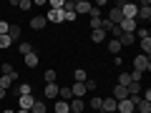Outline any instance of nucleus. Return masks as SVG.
I'll list each match as a JSON object with an SVG mask.
<instances>
[{"instance_id":"obj_11","label":"nucleus","mask_w":151,"mask_h":113,"mask_svg":"<svg viewBox=\"0 0 151 113\" xmlns=\"http://www.w3.org/2000/svg\"><path fill=\"white\" fill-rule=\"evenodd\" d=\"M106 20H111L113 25H119V23L124 20V15H121V10H119V8H111V10H108V18H106Z\"/></svg>"},{"instance_id":"obj_13","label":"nucleus","mask_w":151,"mask_h":113,"mask_svg":"<svg viewBox=\"0 0 151 113\" xmlns=\"http://www.w3.org/2000/svg\"><path fill=\"white\" fill-rule=\"evenodd\" d=\"M70 93H73V98H83L86 96V83H73L70 86Z\"/></svg>"},{"instance_id":"obj_16","label":"nucleus","mask_w":151,"mask_h":113,"mask_svg":"<svg viewBox=\"0 0 151 113\" xmlns=\"http://www.w3.org/2000/svg\"><path fill=\"white\" fill-rule=\"evenodd\" d=\"M45 23H48V20H45L43 15H35V18L30 20V28H33V30H43V28H45Z\"/></svg>"},{"instance_id":"obj_27","label":"nucleus","mask_w":151,"mask_h":113,"mask_svg":"<svg viewBox=\"0 0 151 113\" xmlns=\"http://www.w3.org/2000/svg\"><path fill=\"white\" fill-rule=\"evenodd\" d=\"M136 111H141V113H151V103H149V101H139V103H136Z\"/></svg>"},{"instance_id":"obj_39","label":"nucleus","mask_w":151,"mask_h":113,"mask_svg":"<svg viewBox=\"0 0 151 113\" xmlns=\"http://www.w3.org/2000/svg\"><path fill=\"white\" fill-rule=\"evenodd\" d=\"M96 81H91V78H88V81H86V91H96Z\"/></svg>"},{"instance_id":"obj_7","label":"nucleus","mask_w":151,"mask_h":113,"mask_svg":"<svg viewBox=\"0 0 151 113\" xmlns=\"http://www.w3.org/2000/svg\"><path fill=\"white\" fill-rule=\"evenodd\" d=\"M119 28H121V33H136L139 23H136V20H126V18H124V20L119 23Z\"/></svg>"},{"instance_id":"obj_10","label":"nucleus","mask_w":151,"mask_h":113,"mask_svg":"<svg viewBox=\"0 0 151 113\" xmlns=\"http://www.w3.org/2000/svg\"><path fill=\"white\" fill-rule=\"evenodd\" d=\"M116 103H119V101H113L111 96H106V98H103V103H101V111H106V113H113V111H116Z\"/></svg>"},{"instance_id":"obj_5","label":"nucleus","mask_w":151,"mask_h":113,"mask_svg":"<svg viewBox=\"0 0 151 113\" xmlns=\"http://www.w3.org/2000/svg\"><path fill=\"white\" fill-rule=\"evenodd\" d=\"M68 106H70L73 113H86V103H83V98H70Z\"/></svg>"},{"instance_id":"obj_38","label":"nucleus","mask_w":151,"mask_h":113,"mask_svg":"<svg viewBox=\"0 0 151 113\" xmlns=\"http://www.w3.org/2000/svg\"><path fill=\"white\" fill-rule=\"evenodd\" d=\"M76 8V0H63V10H73Z\"/></svg>"},{"instance_id":"obj_40","label":"nucleus","mask_w":151,"mask_h":113,"mask_svg":"<svg viewBox=\"0 0 151 113\" xmlns=\"http://www.w3.org/2000/svg\"><path fill=\"white\" fill-rule=\"evenodd\" d=\"M91 18H101V8H91V13H88Z\"/></svg>"},{"instance_id":"obj_15","label":"nucleus","mask_w":151,"mask_h":113,"mask_svg":"<svg viewBox=\"0 0 151 113\" xmlns=\"http://www.w3.org/2000/svg\"><path fill=\"white\" fill-rule=\"evenodd\" d=\"M45 98H48V101L58 98V86H55V83H45Z\"/></svg>"},{"instance_id":"obj_22","label":"nucleus","mask_w":151,"mask_h":113,"mask_svg":"<svg viewBox=\"0 0 151 113\" xmlns=\"http://www.w3.org/2000/svg\"><path fill=\"white\" fill-rule=\"evenodd\" d=\"M48 108H45V101H38L35 98V103H33V108H30V113H45Z\"/></svg>"},{"instance_id":"obj_37","label":"nucleus","mask_w":151,"mask_h":113,"mask_svg":"<svg viewBox=\"0 0 151 113\" xmlns=\"http://www.w3.org/2000/svg\"><path fill=\"white\" fill-rule=\"evenodd\" d=\"M8 28H10V23L0 20V35H8Z\"/></svg>"},{"instance_id":"obj_25","label":"nucleus","mask_w":151,"mask_h":113,"mask_svg":"<svg viewBox=\"0 0 151 113\" xmlns=\"http://www.w3.org/2000/svg\"><path fill=\"white\" fill-rule=\"evenodd\" d=\"M73 78H76V83H86V81H88V78H86V70H83V68H76Z\"/></svg>"},{"instance_id":"obj_20","label":"nucleus","mask_w":151,"mask_h":113,"mask_svg":"<svg viewBox=\"0 0 151 113\" xmlns=\"http://www.w3.org/2000/svg\"><path fill=\"white\" fill-rule=\"evenodd\" d=\"M28 93H33V86H30V83H20V86L15 88V96H28Z\"/></svg>"},{"instance_id":"obj_4","label":"nucleus","mask_w":151,"mask_h":113,"mask_svg":"<svg viewBox=\"0 0 151 113\" xmlns=\"http://www.w3.org/2000/svg\"><path fill=\"white\" fill-rule=\"evenodd\" d=\"M91 3L88 0H76V8H73V13L76 15H86V13H91Z\"/></svg>"},{"instance_id":"obj_26","label":"nucleus","mask_w":151,"mask_h":113,"mask_svg":"<svg viewBox=\"0 0 151 113\" xmlns=\"http://www.w3.org/2000/svg\"><path fill=\"white\" fill-rule=\"evenodd\" d=\"M25 65H28V68H35V65H38V55L35 53H28L25 55Z\"/></svg>"},{"instance_id":"obj_31","label":"nucleus","mask_w":151,"mask_h":113,"mask_svg":"<svg viewBox=\"0 0 151 113\" xmlns=\"http://www.w3.org/2000/svg\"><path fill=\"white\" fill-rule=\"evenodd\" d=\"M18 8H20V10H30V8H33V0H18Z\"/></svg>"},{"instance_id":"obj_9","label":"nucleus","mask_w":151,"mask_h":113,"mask_svg":"<svg viewBox=\"0 0 151 113\" xmlns=\"http://www.w3.org/2000/svg\"><path fill=\"white\" fill-rule=\"evenodd\" d=\"M116 111H119V113H134L136 108H134V103L126 98V101H119V103H116Z\"/></svg>"},{"instance_id":"obj_41","label":"nucleus","mask_w":151,"mask_h":113,"mask_svg":"<svg viewBox=\"0 0 151 113\" xmlns=\"http://www.w3.org/2000/svg\"><path fill=\"white\" fill-rule=\"evenodd\" d=\"M3 98H5V88H0V101H3Z\"/></svg>"},{"instance_id":"obj_33","label":"nucleus","mask_w":151,"mask_h":113,"mask_svg":"<svg viewBox=\"0 0 151 113\" xmlns=\"http://www.w3.org/2000/svg\"><path fill=\"white\" fill-rule=\"evenodd\" d=\"M10 43H13V40L8 35H0V48H10Z\"/></svg>"},{"instance_id":"obj_6","label":"nucleus","mask_w":151,"mask_h":113,"mask_svg":"<svg viewBox=\"0 0 151 113\" xmlns=\"http://www.w3.org/2000/svg\"><path fill=\"white\" fill-rule=\"evenodd\" d=\"M136 18H141V20H149V18H151V3H149V0L139 5V13H136Z\"/></svg>"},{"instance_id":"obj_3","label":"nucleus","mask_w":151,"mask_h":113,"mask_svg":"<svg viewBox=\"0 0 151 113\" xmlns=\"http://www.w3.org/2000/svg\"><path fill=\"white\" fill-rule=\"evenodd\" d=\"M33 103H35V96H33V93H28V96H18V108H23V111H30Z\"/></svg>"},{"instance_id":"obj_18","label":"nucleus","mask_w":151,"mask_h":113,"mask_svg":"<svg viewBox=\"0 0 151 113\" xmlns=\"http://www.w3.org/2000/svg\"><path fill=\"white\" fill-rule=\"evenodd\" d=\"M18 53H20L23 58H25L28 53H33V45L28 43V40H23V43H18Z\"/></svg>"},{"instance_id":"obj_21","label":"nucleus","mask_w":151,"mask_h":113,"mask_svg":"<svg viewBox=\"0 0 151 113\" xmlns=\"http://www.w3.org/2000/svg\"><path fill=\"white\" fill-rule=\"evenodd\" d=\"M8 38H10V40H20V25H10L8 28Z\"/></svg>"},{"instance_id":"obj_44","label":"nucleus","mask_w":151,"mask_h":113,"mask_svg":"<svg viewBox=\"0 0 151 113\" xmlns=\"http://www.w3.org/2000/svg\"><path fill=\"white\" fill-rule=\"evenodd\" d=\"M70 113H73V111H70Z\"/></svg>"},{"instance_id":"obj_24","label":"nucleus","mask_w":151,"mask_h":113,"mask_svg":"<svg viewBox=\"0 0 151 113\" xmlns=\"http://www.w3.org/2000/svg\"><path fill=\"white\" fill-rule=\"evenodd\" d=\"M58 98H60V101H65V103H68L70 98H73V93H70V88H58Z\"/></svg>"},{"instance_id":"obj_19","label":"nucleus","mask_w":151,"mask_h":113,"mask_svg":"<svg viewBox=\"0 0 151 113\" xmlns=\"http://www.w3.org/2000/svg\"><path fill=\"white\" fill-rule=\"evenodd\" d=\"M139 43H141V50H144L141 55H146V58H151V38H144V40H139Z\"/></svg>"},{"instance_id":"obj_36","label":"nucleus","mask_w":151,"mask_h":113,"mask_svg":"<svg viewBox=\"0 0 151 113\" xmlns=\"http://www.w3.org/2000/svg\"><path fill=\"white\" fill-rule=\"evenodd\" d=\"M10 73H15V68L10 63H3V75H10Z\"/></svg>"},{"instance_id":"obj_30","label":"nucleus","mask_w":151,"mask_h":113,"mask_svg":"<svg viewBox=\"0 0 151 113\" xmlns=\"http://www.w3.org/2000/svg\"><path fill=\"white\" fill-rule=\"evenodd\" d=\"M43 81H45V83H55V70H53V68H48V70H45Z\"/></svg>"},{"instance_id":"obj_2","label":"nucleus","mask_w":151,"mask_h":113,"mask_svg":"<svg viewBox=\"0 0 151 113\" xmlns=\"http://www.w3.org/2000/svg\"><path fill=\"white\" fill-rule=\"evenodd\" d=\"M134 68L141 70V73L151 70V58H146V55H136V58H134Z\"/></svg>"},{"instance_id":"obj_1","label":"nucleus","mask_w":151,"mask_h":113,"mask_svg":"<svg viewBox=\"0 0 151 113\" xmlns=\"http://www.w3.org/2000/svg\"><path fill=\"white\" fill-rule=\"evenodd\" d=\"M119 10H121V15H124L126 20H136L139 5H136V3H121V5H119Z\"/></svg>"},{"instance_id":"obj_43","label":"nucleus","mask_w":151,"mask_h":113,"mask_svg":"<svg viewBox=\"0 0 151 113\" xmlns=\"http://www.w3.org/2000/svg\"><path fill=\"white\" fill-rule=\"evenodd\" d=\"M15 113H30V111H23V108H18V111Z\"/></svg>"},{"instance_id":"obj_12","label":"nucleus","mask_w":151,"mask_h":113,"mask_svg":"<svg viewBox=\"0 0 151 113\" xmlns=\"http://www.w3.org/2000/svg\"><path fill=\"white\" fill-rule=\"evenodd\" d=\"M119 43H121V48H126V45H134V43H136V35H134V33H121Z\"/></svg>"},{"instance_id":"obj_35","label":"nucleus","mask_w":151,"mask_h":113,"mask_svg":"<svg viewBox=\"0 0 151 113\" xmlns=\"http://www.w3.org/2000/svg\"><path fill=\"white\" fill-rule=\"evenodd\" d=\"M101 20H103V18H91V23H88V25H91L93 30H98V28H101Z\"/></svg>"},{"instance_id":"obj_34","label":"nucleus","mask_w":151,"mask_h":113,"mask_svg":"<svg viewBox=\"0 0 151 113\" xmlns=\"http://www.w3.org/2000/svg\"><path fill=\"white\" fill-rule=\"evenodd\" d=\"M63 20L73 23V20H76V13H73V10H63Z\"/></svg>"},{"instance_id":"obj_28","label":"nucleus","mask_w":151,"mask_h":113,"mask_svg":"<svg viewBox=\"0 0 151 113\" xmlns=\"http://www.w3.org/2000/svg\"><path fill=\"white\" fill-rule=\"evenodd\" d=\"M106 48H108V53H113V55H119V50H121V43H119V40H111V43H108Z\"/></svg>"},{"instance_id":"obj_14","label":"nucleus","mask_w":151,"mask_h":113,"mask_svg":"<svg viewBox=\"0 0 151 113\" xmlns=\"http://www.w3.org/2000/svg\"><path fill=\"white\" fill-rule=\"evenodd\" d=\"M45 20L48 23H63V10H48Z\"/></svg>"},{"instance_id":"obj_17","label":"nucleus","mask_w":151,"mask_h":113,"mask_svg":"<svg viewBox=\"0 0 151 113\" xmlns=\"http://www.w3.org/2000/svg\"><path fill=\"white\" fill-rule=\"evenodd\" d=\"M91 40L93 43H103L106 40V30H101V28L98 30H91Z\"/></svg>"},{"instance_id":"obj_23","label":"nucleus","mask_w":151,"mask_h":113,"mask_svg":"<svg viewBox=\"0 0 151 113\" xmlns=\"http://www.w3.org/2000/svg\"><path fill=\"white\" fill-rule=\"evenodd\" d=\"M53 111H55V113H70V106H68L65 101H58V103L53 106Z\"/></svg>"},{"instance_id":"obj_32","label":"nucleus","mask_w":151,"mask_h":113,"mask_svg":"<svg viewBox=\"0 0 151 113\" xmlns=\"http://www.w3.org/2000/svg\"><path fill=\"white\" fill-rule=\"evenodd\" d=\"M129 83H131L129 73H121V75H119V86H124V88H126V86H129Z\"/></svg>"},{"instance_id":"obj_8","label":"nucleus","mask_w":151,"mask_h":113,"mask_svg":"<svg viewBox=\"0 0 151 113\" xmlns=\"http://www.w3.org/2000/svg\"><path fill=\"white\" fill-rule=\"evenodd\" d=\"M111 98H113V101H126V98H129V91H126L124 86H116L111 91Z\"/></svg>"},{"instance_id":"obj_29","label":"nucleus","mask_w":151,"mask_h":113,"mask_svg":"<svg viewBox=\"0 0 151 113\" xmlns=\"http://www.w3.org/2000/svg\"><path fill=\"white\" fill-rule=\"evenodd\" d=\"M101 103H103V98H98V96H93V98H91V103H88V106H91L93 111H101Z\"/></svg>"},{"instance_id":"obj_42","label":"nucleus","mask_w":151,"mask_h":113,"mask_svg":"<svg viewBox=\"0 0 151 113\" xmlns=\"http://www.w3.org/2000/svg\"><path fill=\"white\" fill-rule=\"evenodd\" d=\"M3 113H15V111H13V108H5V111H3Z\"/></svg>"}]
</instances>
